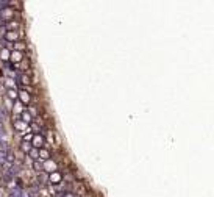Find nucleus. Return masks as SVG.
<instances>
[{
    "mask_svg": "<svg viewBox=\"0 0 214 197\" xmlns=\"http://www.w3.org/2000/svg\"><path fill=\"white\" fill-rule=\"evenodd\" d=\"M5 39L6 41H16L17 39V33L16 31H6L5 33Z\"/></svg>",
    "mask_w": 214,
    "mask_h": 197,
    "instance_id": "f03ea898",
    "label": "nucleus"
},
{
    "mask_svg": "<svg viewBox=\"0 0 214 197\" xmlns=\"http://www.w3.org/2000/svg\"><path fill=\"white\" fill-rule=\"evenodd\" d=\"M22 121L27 124V122H30L31 121V116H30V113H27V111H22Z\"/></svg>",
    "mask_w": 214,
    "mask_h": 197,
    "instance_id": "7ed1b4c3",
    "label": "nucleus"
},
{
    "mask_svg": "<svg viewBox=\"0 0 214 197\" xmlns=\"http://www.w3.org/2000/svg\"><path fill=\"white\" fill-rule=\"evenodd\" d=\"M21 97H22L24 102H28V100H30V95L27 94V92H21Z\"/></svg>",
    "mask_w": 214,
    "mask_h": 197,
    "instance_id": "6e6552de",
    "label": "nucleus"
},
{
    "mask_svg": "<svg viewBox=\"0 0 214 197\" xmlns=\"http://www.w3.org/2000/svg\"><path fill=\"white\" fill-rule=\"evenodd\" d=\"M14 60H16V61H22V55H21L19 52H14V53H13V61H14Z\"/></svg>",
    "mask_w": 214,
    "mask_h": 197,
    "instance_id": "39448f33",
    "label": "nucleus"
},
{
    "mask_svg": "<svg viewBox=\"0 0 214 197\" xmlns=\"http://www.w3.org/2000/svg\"><path fill=\"white\" fill-rule=\"evenodd\" d=\"M21 80H22V82H21L22 85H28V83H30V78L27 77V75H22V77H21Z\"/></svg>",
    "mask_w": 214,
    "mask_h": 197,
    "instance_id": "0eeeda50",
    "label": "nucleus"
},
{
    "mask_svg": "<svg viewBox=\"0 0 214 197\" xmlns=\"http://www.w3.org/2000/svg\"><path fill=\"white\" fill-rule=\"evenodd\" d=\"M52 180H55L53 183H58V182L61 180V177H60V175H57V174H55L53 177H50V182H52Z\"/></svg>",
    "mask_w": 214,
    "mask_h": 197,
    "instance_id": "1a4fd4ad",
    "label": "nucleus"
},
{
    "mask_svg": "<svg viewBox=\"0 0 214 197\" xmlns=\"http://www.w3.org/2000/svg\"><path fill=\"white\" fill-rule=\"evenodd\" d=\"M10 95H11V97H16L17 94H16V91H13V89H10Z\"/></svg>",
    "mask_w": 214,
    "mask_h": 197,
    "instance_id": "9d476101",
    "label": "nucleus"
},
{
    "mask_svg": "<svg viewBox=\"0 0 214 197\" xmlns=\"http://www.w3.org/2000/svg\"><path fill=\"white\" fill-rule=\"evenodd\" d=\"M33 166H34V171H38V172H41L42 169H44V164H39L38 161H34V163H33Z\"/></svg>",
    "mask_w": 214,
    "mask_h": 197,
    "instance_id": "20e7f679",
    "label": "nucleus"
},
{
    "mask_svg": "<svg viewBox=\"0 0 214 197\" xmlns=\"http://www.w3.org/2000/svg\"><path fill=\"white\" fill-rule=\"evenodd\" d=\"M33 146H34L36 149H42V146H44V139H42V136H34V139H33Z\"/></svg>",
    "mask_w": 214,
    "mask_h": 197,
    "instance_id": "f257e3e1",
    "label": "nucleus"
},
{
    "mask_svg": "<svg viewBox=\"0 0 214 197\" xmlns=\"http://www.w3.org/2000/svg\"><path fill=\"white\" fill-rule=\"evenodd\" d=\"M30 155H31V158H33V160H38V158H39V157H38V149L30 150Z\"/></svg>",
    "mask_w": 214,
    "mask_h": 197,
    "instance_id": "423d86ee",
    "label": "nucleus"
}]
</instances>
